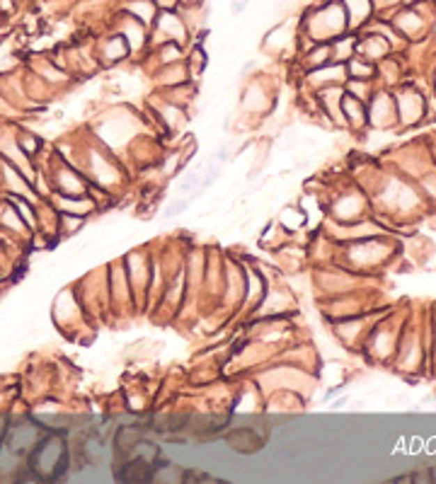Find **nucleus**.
Returning a JSON list of instances; mask_svg holds the SVG:
<instances>
[{"instance_id": "f257e3e1", "label": "nucleus", "mask_w": 436, "mask_h": 484, "mask_svg": "<svg viewBox=\"0 0 436 484\" xmlns=\"http://www.w3.org/2000/svg\"><path fill=\"white\" fill-rule=\"evenodd\" d=\"M349 17L342 3H332L327 8H320L308 17V34L313 39H332L347 29Z\"/></svg>"}, {"instance_id": "f03ea898", "label": "nucleus", "mask_w": 436, "mask_h": 484, "mask_svg": "<svg viewBox=\"0 0 436 484\" xmlns=\"http://www.w3.org/2000/svg\"><path fill=\"white\" fill-rule=\"evenodd\" d=\"M277 223L283 228V233L286 235H296V233L306 231L308 228V218L306 213H303V208L298 206V203H281V208H279L277 213Z\"/></svg>"}, {"instance_id": "7ed1b4c3", "label": "nucleus", "mask_w": 436, "mask_h": 484, "mask_svg": "<svg viewBox=\"0 0 436 484\" xmlns=\"http://www.w3.org/2000/svg\"><path fill=\"white\" fill-rule=\"evenodd\" d=\"M398 104H400L398 114H400V121H403V124H414V121L422 119L424 111H427V107H424V97L419 93H414V90H405Z\"/></svg>"}, {"instance_id": "20e7f679", "label": "nucleus", "mask_w": 436, "mask_h": 484, "mask_svg": "<svg viewBox=\"0 0 436 484\" xmlns=\"http://www.w3.org/2000/svg\"><path fill=\"white\" fill-rule=\"evenodd\" d=\"M267 90L262 88V85H250V88L242 93V107H245V111H260L262 107H267Z\"/></svg>"}, {"instance_id": "39448f33", "label": "nucleus", "mask_w": 436, "mask_h": 484, "mask_svg": "<svg viewBox=\"0 0 436 484\" xmlns=\"http://www.w3.org/2000/svg\"><path fill=\"white\" fill-rule=\"evenodd\" d=\"M344 10H347L349 22H361V19L368 17V0H342Z\"/></svg>"}]
</instances>
